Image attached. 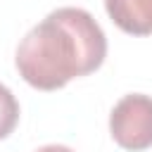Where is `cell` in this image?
<instances>
[{
  "mask_svg": "<svg viewBox=\"0 0 152 152\" xmlns=\"http://www.w3.org/2000/svg\"><path fill=\"white\" fill-rule=\"evenodd\" d=\"M104 55L107 38L93 14L81 7H59L21 38L14 64L28 86L57 90L100 69Z\"/></svg>",
  "mask_w": 152,
  "mask_h": 152,
  "instance_id": "6da1fadb",
  "label": "cell"
},
{
  "mask_svg": "<svg viewBox=\"0 0 152 152\" xmlns=\"http://www.w3.org/2000/svg\"><path fill=\"white\" fill-rule=\"evenodd\" d=\"M109 133L124 150L152 147V97L142 93L124 95L109 114Z\"/></svg>",
  "mask_w": 152,
  "mask_h": 152,
  "instance_id": "7a4b0ae2",
  "label": "cell"
},
{
  "mask_svg": "<svg viewBox=\"0 0 152 152\" xmlns=\"http://www.w3.org/2000/svg\"><path fill=\"white\" fill-rule=\"evenodd\" d=\"M104 10L124 33H152V0H104Z\"/></svg>",
  "mask_w": 152,
  "mask_h": 152,
  "instance_id": "3957f363",
  "label": "cell"
},
{
  "mask_svg": "<svg viewBox=\"0 0 152 152\" xmlns=\"http://www.w3.org/2000/svg\"><path fill=\"white\" fill-rule=\"evenodd\" d=\"M19 121V102L7 86L0 83V140L7 138Z\"/></svg>",
  "mask_w": 152,
  "mask_h": 152,
  "instance_id": "277c9868",
  "label": "cell"
},
{
  "mask_svg": "<svg viewBox=\"0 0 152 152\" xmlns=\"http://www.w3.org/2000/svg\"><path fill=\"white\" fill-rule=\"evenodd\" d=\"M36 152H74V150L66 147V145H45V147L36 150Z\"/></svg>",
  "mask_w": 152,
  "mask_h": 152,
  "instance_id": "5b68a950",
  "label": "cell"
}]
</instances>
